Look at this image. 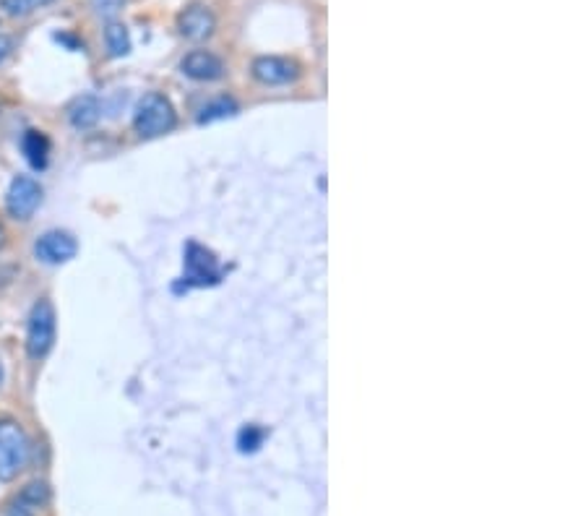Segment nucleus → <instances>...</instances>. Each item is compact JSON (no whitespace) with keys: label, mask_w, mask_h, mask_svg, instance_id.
Listing matches in <instances>:
<instances>
[{"label":"nucleus","mask_w":586,"mask_h":516,"mask_svg":"<svg viewBox=\"0 0 586 516\" xmlns=\"http://www.w3.org/2000/svg\"><path fill=\"white\" fill-rule=\"evenodd\" d=\"M178 29L188 40H206L217 29V19L206 6H188L178 16Z\"/></svg>","instance_id":"1a4fd4ad"},{"label":"nucleus","mask_w":586,"mask_h":516,"mask_svg":"<svg viewBox=\"0 0 586 516\" xmlns=\"http://www.w3.org/2000/svg\"><path fill=\"white\" fill-rule=\"evenodd\" d=\"M8 516H34V509H32V506H29V503H24L19 498V503H16L14 509L8 511Z\"/></svg>","instance_id":"6ab92c4d"},{"label":"nucleus","mask_w":586,"mask_h":516,"mask_svg":"<svg viewBox=\"0 0 586 516\" xmlns=\"http://www.w3.org/2000/svg\"><path fill=\"white\" fill-rule=\"evenodd\" d=\"M21 149L27 154L29 165L34 170H42L47 165V154H50V141L42 131H27L24 141H21Z\"/></svg>","instance_id":"9b49d317"},{"label":"nucleus","mask_w":586,"mask_h":516,"mask_svg":"<svg viewBox=\"0 0 586 516\" xmlns=\"http://www.w3.org/2000/svg\"><path fill=\"white\" fill-rule=\"evenodd\" d=\"M3 245H6V230L0 227V248H3Z\"/></svg>","instance_id":"aec40b11"},{"label":"nucleus","mask_w":586,"mask_h":516,"mask_svg":"<svg viewBox=\"0 0 586 516\" xmlns=\"http://www.w3.org/2000/svg\"><path fill=\"white\" fill-rule=\"evenodd\" d=\"M92 6L97 11V16L110 19V16H115L120 11V0H92Z\"/></svg>","instance_id":"f3484780"},{"label":"nucleus","mask_w":586,"mask_h":516,"mask_svg":"<svg viewBox=\"0 0 586 516\" xmlns=\"http://www.w3.org/2000/svg\"><path fill=\"white\" fill-rule=\"evenodd\" d=\"M55 308L47 298L37 300L29 313L27 324V352L32 360H42L55 344Z\"/></svg>","instance_id":"7ed1b4c3"},{"label":"nucleus","mask_w":586,"mask_h":516,"mask_svg":"<svg viewBox=\"0 0 586 516\" xmlns=\"http://www.w3.org/2000/svg\"><path fill=\"white\" fill-rule=\"evenodd\" d=\"M105 45L112 58H123V55L131 53V34H128L126 24L110 21L105 29Z\"/></svg>","instance_id":"f8f14e48"},{"label":"nucleus","mask_w":586,"mask_h":516,"mask_svg":"<svg viewBox=\"0 0 586 516\" xmlns=\"http://www.w3.org/2000/svg\"><path fill=\"white\" fill-rule=\"evenodd\" d=\"M178 123V115H175V107L167 97L152 92L144 94V100L136 107V115H133V128L139 133L141 139H157V136H165L175 128Z\"/></svg>","instance_id":"f03ea898"},{"label":"nucleus","mask_w":586,"mask_h":516,"mask_svg":"<svg viewBox=\"0 0 586 516\" xmlns=\"http://www.w3.org/2000/svg\"><path fill=\"white\" fill-rule=\"evenodd\" d=\"M99 115H102V107H99L97 97L92 94H81L68 107V120L76 131H89L99 123Z\"/></svg>","instance_id":"9d476101"},{"label":"nucleus","mask_w":586,"mask_h":516,"mask_svg":"<svg viewBox=\"0 0 586 516\" xmlns=\"http://www.w3.org/2000/svg\"><path fill=\"white\" fill-rule=\"evenodd\" d=\"M238 113V105L232 100H227V97H222V100H214L211 105H206L204 110H201V123H211V120L217 118H227V115H235Z\"/></svg>","instance_id":"ddd939ff"},{"label":"nucleus","mask_w":586,"mask_h":516,"mask_svg":"<svg viewBox=\"0 0 586 516\" xmlns=\"http://www.w3.org/2000/svg\"><path fill=\"white\" fill-rule=\"evenodd\" d=\"M219 264L214 253L206 251L204 245L191 243L185 248V279L193 285H214L219 279Z\"/></svg>","instance_id":"423d86ee"},{"label":"nucleus","mask_w":586,"mask_h":516,"mask_svg":"<svg viewBox=\"0 0 586 516\" xmlns=\"http://www.w3.org/2000/svg\"><path fill=\"white\" fill-rule=\"evenodd\" d=\"M79 253V243L71 232L50 230L45 232L37 243H34V256L40 258L42 264H66Z\"/></svg>","instance_id":"39448f33"},{"label":"nucleus","mask_w":586,"mask_h":516,"mask_svg":"<svg viewBox=\"0 0 586 516\" xmlns=\"http://www.w3.org/2000/svg\"><path fill=\"white\" fill-rule=\"evenodd\" d=\"M3 381H6V371H3V363H0V386H3Z\"/></svg>","instance_id":"412c9836"},{"label":"nucleus","mask_w":586,"mask_h":516,"mask_svg":"<svg viewBox=\"0 0 586 516\" xmlns=\"http://www.w3.org/2000/svg\"><path fill=\"white\" fill-rule=\"evenodd\" d=\"M180 68H183L188 79L196 81H217L222 79L224 73L222 58H217L209 50H193V53H188L183 58V63H180Z\"/></svg>","instance_id":"6e6552de"},{"label":"nucleus","mask_w":586,"mask_h":516,"mask_svg":"<svg viewBox=\"0 0 586 516\" xmlns=\"http://www.w3.org/2000/svg\"><path fill=\"white\" fill-rule=\"evenodd\" d=\"M32 457V446L16 420H0V483H11L24 472Z\"/></svg>","instance_id":"f257e3e1"},{"label":"nucleus","mask_w":586,"mask_h":516,"mask_svg":"<svg viewBox=\"0 0 586 516\" xmlns=\"http://www.w3.org/2000/svg\"><path fill=\"white\" fill-rule=\"evenodd\" d=\"M21 501L29 503L32 509H40V506L50 501V488L45 483H29L24 493H21Z\"/></svg>","instance_id":"2eb2a0df"},{"label":"nucleus","mask_w":586,"mask_h":516,"mask_svg":"<svg viewBox=\"0 0 586 516\" xmlns=\"http://www.w3.org/2000/svg\"><path fill=\"white\" fill-rule=\"evenodd\" d=\"M253 76L266 86H284L300 76V66L295 60L279 58V55H261L253 60Z\"/></svg>","instance_id":"0eeeda50"},{"label":"nucleus","mask_w":586,"mask_h":516,"mask_svg":"<svg viewBox=\"0 0 586 516\" xmlns=\"http://www.w3.org/2000/svg\"><path fill=\"white\" fill-rule=\"evenodd\" d=\"M11 50H14V40L8 34H0V63L11 55Z\"/></svg>","instance_id":"a211bd4d"},{"label":"nucleus","mask_w":586,"mask_h":516,"mask_svg":"<svg viewBox=\"0 0 586 516\" xmlns=\"http://www.w3.org/2000/svg\"><path fill=\"white\" fill-rule=\"evenodd\" d=\"M47 3H53V0H0V8L8 16H27L37 11V8L47 6Z\"/></svg>","instance_id":"4468645a"},{"label":"nucleus","mask_w":586,"mask_h":516,"mask_svg":"<svg viewBox=\"0 0 586 516\" xmlns=\"http://www.w3.org/2000/svg\"><path fill=\"white\" fill-rule=\"evenodd\" d=\"M264 430L258 428V425H245L243 430H240V436H238V446L240 451H256L258 446L264 444Z\"/></svg>","instance_id":"dca6fc26"},{"label":"nucleus","mask_w":586,"mask_h":516,"mask_svg":"<svg viewBox=\"0 0 586 516\" xmlns=\"http://www.w3.org/2000/svg\"><path fill=\"white\" fill-rule=\"evenodd\" d=\"M42 204V186L29 175H19V178L11 180V186H8L6 193V209L8 214L14 219H21V222H27V219L34 217V212L40 209Z\"/></svg>","instance_id":"20e7f679"}]
</instances>
